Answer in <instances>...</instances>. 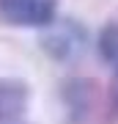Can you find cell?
I'll use <instances>...</instances> for the list:
<instances>
[{
    "instance_id": "cell-3",
    "label": "cell",
    "mask_w": 118,
    "mask_h": 124,
    "mask_svg": "<svg viewBox=\"0 0 118 124\" xmlns=\"http://www.w3.org/2000/svg\"><path fill=\"white\" fill-rule=\"evenodd\" d=\"M30 88L19 77H0V124H17L28 110Z\"/></svg>"
},
{
    "instance_id": "cell-1",
    "label": "cell",
    "mask_w": 118,
    "mask_h": 124,
    "mask_svg": "<svg viewBox=\"0 0 118 124\" xmlns=\"http://www.w3.org/2000/svg\"><path fill=\"white\" fill-rule=\"evenodd\" d=\"M41 50L52 61L69 63L88 50V31L74 19H52L41 33Z\"/></svg>"
},
{
    "instance_id": "cell-4",
    "label": "cell",
    "mask_w": 118,
    "mask_h": 124,
    "mask_svg": "<svg viewBox=\"0 0 118 124\" xmlns=\"http://www.w3.org/2000/svg\"><path fill=\"white\" fill-rule=\"evenodd\" d=\"M63 99H66V108L71 110V119L85 121L88 116H91V110L96 108L99 88L88 77H80V80H71V83L63 88Z\"/></svg>"
},
{
    "instance_id": "cell-2",
    "label": "cell",
    "mask_w": 118,
    "mask_h": 124,
    "mask_svg": "<svg viewBox=\"0 0 118 124\" xmlns=\"http://www.w3.org/2000/svg\"><path fill=\"white\" fill-rule=\"evenodd\" d=\"M0 19L11 28H47L58 19V0H0Z\"/></svg>"
},
{
    "instance_id": "cell-6",
    "label": "cell",
    "mask_w": 118,
    "mask_h": 124,
    "mask_svg": "<svg viewBox=\"0 0 118 124\" xmlns=\"http://www.w3.org/2000/svg\"><path fill=\"white\" fill-rule=\"evenodd\" d=\"M110 102H113V108H115V113H118V69H115L113 85H110Z\"/></svg>"
},
{
    "instance_id": "cell-5",
    "label": "cell",
    "mask_w": 118,
    "mask_h": 124,
    "mask_svg": "<svg viewBox=\"0 0 118 124\" xmlns=\"http://www.w3.org/2000/svg\"><path fill=\"white\" fill-rule=\"evenodd\" d=\"M99 53L113 69H118V22H107L99 33Z\"/></svg>"
}]
</instances>
